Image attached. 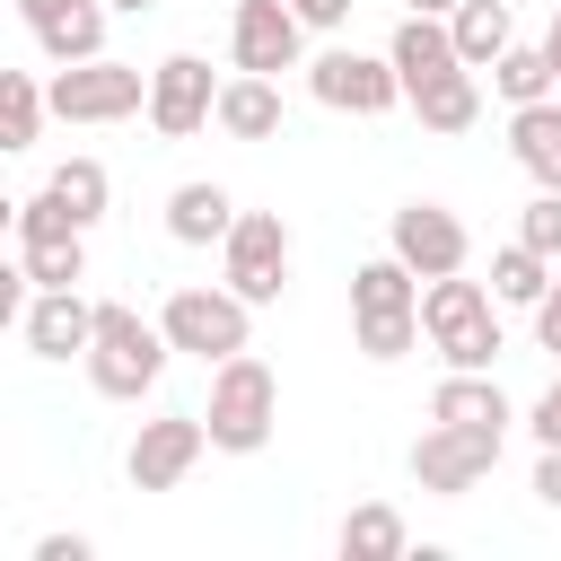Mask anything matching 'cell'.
<instances>
[{"label": "cell", "mask_w": 561, "mask_h": 561, "mask_svg": "<svg viewBox=\"0 0 561 561\" xmlns=\"http://www.w3.org/2000/svg\"><path fill=\"white\" fill-rule=\"evenodd\" d=\"M351 324H359V351L368 359H403L421 342V272L403 254H377L351 272Z\"/></svg>", "instance_id": "obj_1"}, {"label": "cell", "mask_w": 561, "mask_h": 561, "mask_svg": "<svg viewBox=\"0 0 561 561\" xmlns=\"http://www.w3.org/2000/svg\"><path fill=\"white\" fill-rule=\"evenodd\" d=\"M167 351H175L167 324H140L123 298H105V307H96V342H88V386L114 394V403H140V394L158 386Z\"/></svg>", "instance_id": "obj_2"}, {"label": "cell", "mask_w": 561, "mask_h": 561, "mask_svg": "<svg viewBox=\"0 0 561 561\" xmlns=\"http://www.w3.org/2000/svg\"><path fill=\"white\" fill-rule=\"evenodd\" d=\"M421 333L438 342L447 368H491L500 359V316H491V289L465 280V272H438L421 289Z\"/></svg>", "instance_id": "obj_3"}, {"label": "cell", "mask_w": 561, "mask_h": 561, "mask_svg": "<svg viewBox=\"0 0 561 561\" xmlns=\"http://www.w3.org/2000/svg\"><path fill=\"white\" fill-rule=\"evenodd\" d=\"M210 447H228V456H254L263 438H272V421H280V377L254 359V351H237V359H219L210 368Z\"/></svg>", "instance_id": "obj_4"}, {"label": "cell", "mask_w": 561, "mask_h": 561, "mask_svg": "<svg viewBox=\"0 0 561 561\" xmlns=\"http://www.w3.org/2000/svg\"><path fill=\"white\" fill-rule=\"evenodd\" d=\"M18 263L35 289H79L88 280V228L61 210V193L44 184L35 202H18Z\"/></svg>", "instance_id": "obj_5"}, {"label": "cell", "mask_w": 561, "mask_h": 561, "mask_svg": "<svg viewBox=\"0 0 561 561\" xmlns=\"http://www.w3.org/2000/svg\"><path fill=\"white\" fill-rule=\"evenodd\" d=\"M158 324H167V342L175 351H193V359H237L245 351V333H254V298H237V289H175L167 307H158Z\"/></svg>", "instance_id": "obj_6"}, {"label": "cell", "mask_w": 561, "mask_h": 561, "mask_svg": "<svg viewBox=\"0 0 561 561\" xmlns=\"http://www.w3.org/2000/svg\"><path fill=\"white\" fill-rule=\"evenodd\" d=\"M140 105H149V79H140L131 61H114V53L53 70V114H61V123H123V114H140Z\"/></svg>", "instance_id": "obj_7"}, {"label": "cell", "mask_w": 561, "mask_h": 561, "mask_svg": "<svg viewBox=\"0 0 561 561\" xmlns=\"http://www.w3.org/2000/svg\"><path fill=\"white\" fill-rule=\"evenodd\" d=\"M500 465V430H465V421H430L412 438V482L438 491V500H465L482 473Z\"/></svg>", "instance_id": "obj_8"}, {"label": "cell", "mask_w": 561, "mask_h": 561, "mask_svg": "<svg viewBox=\"0 0 561 561\" xmlns=\"http://www.w3.org/2000/svg\"><path fill=\"white\" fill-rule=\"evenodd\" d=\"M307 88H316V105H333V114H386V105H403V70L377 61V53H351V44L316 53V61H307Z\"/></svg>", "instance_id": "obj_9"}, {"label": "cell", "mask_w": 561, "mask_h": 561, "mask_svg": "<svg viewBox=\"0 0 561 561\" xmlns=\"http://www.w3.org/2000/svg\"><path fill=\"white\" fill-rule=\"evenodd\" d=\"M202 123H219V79L202 53H167L149 70V131L158 140H193Z\"/></svg>", "instance_id": "obj_10"}, {"label": "cell", "mask_w": 561, "mask_h": 561, "mask_svg": "<svg viewBox=\"0 0 561 561\" xmlns=\"http://www.w3.org/2000/svg\"><path fill=\"white\" fill-rule=\"evenodd\" d=\"M228 289L254 298V307H272L289 289V228H280V210H237V228H228Z\"/></svg>", "instance_id": "obj_11"}, {"label": "cell", "mask_w": 561, "mask_h": 561, "mask_svg": "<svg viewBox=\"0 0 561 561\" xmlns=\"http://www.w3.org/2000/svg\"><path fill=\"white\" fill-rule=\"evenodd\" d=\"M202 447H210V421L202 412H158V421H140L123 473H131V491H175L202 465Z\"/></svg>", "instance_id": "obj_12"}, {"label": "cell", "mask_w": 561, "mask_h": 561, "mask_svg": "<svg viewBox=\"0 0 561 561\" xmlns=\"http://www.w3.org/2000/svg\"><path fill=\"white\" fill-rule=\"evenodd\" d=\"M298 35H307V18H298L289 0H237V18H228L237 70H263V79L298 70Z\"/></svg>", "instance_id": "obj_13"}, {"label": "cell", "mask_w": 561, "mask_h": 561, "mask_svg": "<svg viewBox=\"0 0 561 561\" xmlns=\"http://www.w3.org/2000/svg\"><path fill=\"white\" fill-rule=\"evenodd\" d=\"M386 237H394V254H403L421 280H438V272H465V254H473V237H465V219H456L447 202H403Z\"/></svg>", "instance_id": "obj_14"}, {"label": "cell", "mask_w": 561, "mask_h": 561, "mask_svg": "<svg viewBox=\"0 0 561 561\" xmlns=\"http://www.w3.org/2000/svg\"><path fill=\"white\" fill-rule=\"evenodd\" d=\"M18 333H26V351L35 359H88V342H96V307L79 298V289H35L26 298V316H18Z\"/></svg>", "instance_id": "obj_15"}, {"label": "cell", "mask_w": 561, "mask_h": 561, "mask_svg": "<svg viewBox=\"0 0 561 561\" xmlns=\"http://www.w3.org/2000/svg\"><path fill=\"white\" fill-rule=\"evenodd\" d=\"M18 18L53 61H96L105 53V0H18Z\"/></svg>", "instance_id": "obj_16"}, {"label": "cell", "mask_w": 561, "mask_h": 561, "mask_svg": "<svg viewBox=\"0 0 561 561\" xmlns=\"http://www.w3.org/2000/svg\"><path fill=\"white\" fill-rule=\"evenodd\" d=\"M386 61L403 70V96H412L421 79H438V70H456L465 53H456V26H447V18H430V9H412V18L394 26V44H386Z\"/></svg>", "instance_id": "obj_17"}, {"label": "cell", "mask_w": 561, "mask_h": 561, "mask_svg": "<svg viewBox=\"0 0 561 561\" xmlns=\"http://www.w3.org/2000/svg\"><path fill=\"white\" fill-rule=\"evenodd\" d=\"M508 158H517L535 184L561 193V96H543V105H508Z\"/></svg>", "instance_id": "obj_18"}, {"label": "cell", "mask_w": 561, "mask_h": 561, "mask_svg": "<svg viewBox=\"0 0 561 561\" xmlns=\"http://www.w3.org/2000/svg\"><path fill=\"white\" fill-rule=\"evenodd\" d=\"M219 131L228 140H272L280 131V79H263V70L219 79Z\"/></svg>", "instance_id": "obj_19"}, {"label": "cell", "mask_w": 561, "mask_h": 561, "mask_svg": "<svg viewBox=\"0 0 561 561\" xmlns=\"http://www.w3.org/2000/svg\"><path fill=\"white\" fill-rule=\"evenodd\" d=\"M228 228H237L228 184H175L167 193V237L175 245H228Z\"/></svg>", "instance_id": "obj_20"}, {"label": "cell", "mask_w": 561, "mask_h": 561, "mask_svg": "<svg viewBox=\"0 0 561 561\" xmlns=\"http://www.w3.org/2000/svg\"><path fill=\"white\" fill-rule=\"evenodd\" d=\"M430 421H465V430H508V394L491 386V368H447L430 394Z\"/></svg>", "instance_id": "obj_21"}, {"label": "cell", "mask_w": 561, "mask_h": 561, "mask_svg": "<svg viewBox=\"0 0 561 561\" xmlns=\"http://www.w3.org/2000/svg\"><path fill=\"white\" fill-rule=\"evenodd\" d=\"M412 114H421V131H473V114H482V79H473V61L421 79V88H412Z\"/></svg>", "instance_id": "obj_22"}, {"label": "cell", "mask_w": 561, "mask_h": 561, "mask_svg": "<svg viewBox=\"0 0 561 561\" xmlns=\"http://www.w3.org/2000/svg\"><path fill=\"white\" fill-rule=\"evenodd\" d=\"M491 88H500L508 105H543V96H561V70H552L543 44H508V53L491 61Z\"/></svg>", "instance_id": "obj_23"}, {"label": "cell", "mask_w": 561, "mask_h": 561, "mask_svg": "<svg viewBox=\"0 0 561 561\" xmlns=\"http://www.w3.org/2000/svg\"><path fill=\"white\" fill-rule=\"evenodd\" d=\"M53 114V88H35V70H0V149H35Z\"/></svg>", "instance_id": "obj_24"}, {"label": "cell", "mask_w": 561, "mask_h": 561, "mask_svg": "<svg viewBox=\"0 0 561 561\" xmlns=\"http://www.w3.org/2000/svg\"><path fill=\"white\" fill-rule=\"evenodd\" d=\"M403 517L386 508V500H359L351 517H342V561H403Z\"/></svg>", "instance_id": "obj_25"}, {"label": "cell", "mask_w": 561, "mask_h": 561, "mask_svg": "<svg viewBox=\"0 0 561 561\" xmlns=\"http://www.w3.org/2000/svg\"><path fill=\"white\" fill-rule=\"evenodd\" d=\"M543 289H552V254H535L526 237L491 254V298H500V307H535Z\"/></svg>", "instance_id": "obj_26"}, {"label": "cell", "mask_w": 561, "mask_h": 561, "mask_svg": "<svg viewBox=\"0 0 561 561\" xmlns=\"http://www.w3.org/2000/svg\"><path fill=\"white\" fill-rule=\"evenodd\" d=\"M456 53L473 61V70H491L500 53H508V0H456Z\"/></svg>", "instance_id": "obj_27"}, {"label": "cell", "mask_w": 561, "mask_h": 561, "mask_svg": "<svg viewBox=\"0 0 561 561\" xmlns=\"http://www.w3.org/2000/svg\"><path fill=\"white\" fill-rule=\"evenodd\" d=\"M53 193H61V210H70L79 228H96V219H105V202H114V184H105V167H96V158H61V167H53Z\"/></svg>", "instance_id": "obj_28"}, {"label": "cell", "mask_w": 561, "mask_h": 561, "mask_svg": "<svg viewBox=\"0 0 561 561\" xmlns=\"http://www.w3.org/2000/svg\"><path fill=\"white\" fill-rule=\"evenodd\" d=\"M517 237H526L535 254H552V263H561V193H552V184H543V193L517 210Z\"/></svg>", "instance_id": "obj_29"}, {"label": "cell", "mask_w": 561, "mask_h": 561, "mask_svg": "<svg viewBox=\"0 0 561 561\" xmlns=\"http://www.w3.org/2000/svg\"><path fill=\"white\" fill-rule=\"evenodd\" d=\"M535 342H543V351H561V272H552V289L535 298Z\"/></svg>", "instance_id": "obj_30"}, {"label": "cell", "mask_w": 561, "mask_h": 561, "mask_svg": "<svg viewBox=\"0 0 561 561\" xmlns=\"http://www.w3.org/2000/svg\"><path fill=\"white\" fill-rule=\"evenodd\" d=\"M35 561H96V543H88V535H44Z\"/></svg>", "instance_id": "obj_31"}, {"label": "cell", "mask_w": 561, "mask_h": 561, "mask_svg": "<svg viewBox=\"0 0 561 561\" xmlns=\"http://www.w3.org/2000/svg\"><path fill=\"white\" fill-rule=\"evenodd\" d=\"M535 438H543V447H561V377H552V386H543V403H535Z\"/></svg>", "instance_id": "obj_32"}, {"label": "cell", "mask_w": 561, "mask_h": 561, "mask_svg": "<svg viewBox=\"0 0 561 561\" xmlns=\"http://www.w3.org/2000/svg\"><path fill=\"white\" fill-rule=\"evenodd\" d=\"M535 500L561 508V447H543V465H535Z\"/></svg>", "instance_id": "obj_33"}, {"label": "cell", "mask_w": 561, "mask_h": 561, "mask_svg": "<svg viewBox=\"0 0 561 561\" xmlns=\"http://www.w3.org/2000/svg\"><path fill=\"white\" fill-rule=\"evenodd\" d=\"M289 9H298L307 26H342V18H351V0H289Z\"/></svg>", "instance_id": "obj_34"}, {"label": "cell", "mask_w": 561, "mask_h": 561, "mask_svg": "<svg viewBox=\"0 0 561 561\" xmlns=\"http://www.w3.org/2000/svg\"><path fill=\"white\" fill-rule=\"evenodd\" d=\"M543 53H552V70H561V9H552V26H543Z\"/></svg>", "instance_id": "obj_35"}, {"label": "cell", "mask_w": 561, "mask_h": 561, "mask_svg": "<svg viewBox=\"0 0 561 561\" xmlns=\"http://www.w3.org/2000/svg\"><path fill=\"white\" fill-rule=\"evenodd\" d=\"M412 9H430V18H456V0H412Z\"/></svg>", "instance_id": "obj_36"}, {"label": "cell", "mask_w": 561, "mask_h": 561, "mask_svg": "<svg viewBox=\"0 0 561 561\" xmlns=\"http://www.w3.org/2000/svg\"><path fill=\"white\" fill-rule=\"evenodd\" d=\"M105 9H149V0H105Z\"/></svg>", "instance_id": "obj_37"}, {"label": "cell", "mask_w": 561, "mask_h": 561, "mask_svg": "<svg viewBox=\"0 0 561 561\" xmlns=\"http://www.w3.org/2000/svg\"><path fill=\"white\" fill-rule=\"evenodd\" d=\"M508 9H517V0H508Z\"/></svg>", "instance_id": "obj_38"}]
</instances>
